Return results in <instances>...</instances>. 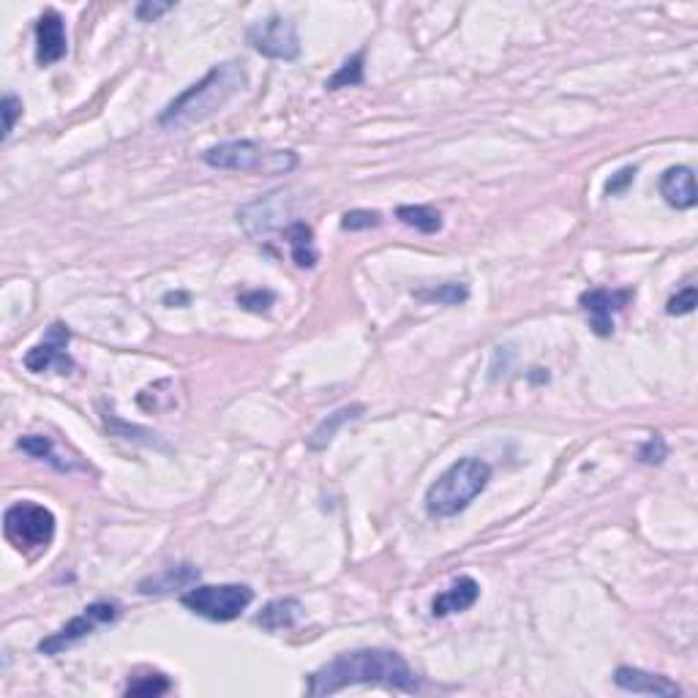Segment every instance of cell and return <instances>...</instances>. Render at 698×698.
I'll list each match as a JSON object with an SVG mask.
<instances>
[{
  "mask_svg": "<svg viewBox=\"0 0 698 698\" xmlns=\"http://www.w3.org/2000/svg\"><path fill=\"white\" fill-rule=\"evenodd\" d=\"M352 685H385V688L415 693L420 688V679L409 669L407 660L393 649H355V652H341L309 674L306 693L333 696Z\"/></svg>",
  "mask_w": 698,
  "mask_h": 698,
  "instance_id": "6da1fadb",
  "label": "cell"
},
{
  "mask_svg": "<svg viewBox=\"0 0 698 698\" xmlns=\"http://www.w3.org/2000/svg\"><path fill=\"white\" fill-rule=\"evenodd\" d=\"M246 82H249V77L240 63L230 60V63L213 66L197 85L186 88L178 99H172L164 107V112L159 115V126L170 131H183L213 118L227 101L235 99L240 90L246 88Z\"/></svg>",
  "mask_w": 698,
  "mask_h": 698,
  "instance_id": "7a4b0ae2",
  "label": "cell"
},
{
  "mask_svg": "<svg viewBox=\"0 0 698 698\" xmlns=\"http://www.w3.org/2000/svg\"><path fill=\"white\" fill-rule=\"evenodd\" d=\"M491 480V467L480 459H459L450 464L426 491V510L434 519H450L469 508Z\"/></svg>",
  "mask_w": 698,
  "mask_h": 698,
  "instance_id": "3957f363",
  "label": "cell"
},
{
  "mask_svg": "<svg viewBox=\"0 0 698 698\" xmlns=\"http://www.w3.org/2000/svg\"><path fill=\"white\" fill-rule=\"evenodd\" d=\"M254 600V589L246 584H200L191 587L180 603L210 622H232L238 619L243 611L249 609Z\"/></svg>",
  "mask_w": 698,
  "mask_h": 698,
  "instance_id": "277c9868",
  "label": "cell"
},
{
  "mask_svg": "<svg viewBox=\"0 0 698 698\" xmlns=\"http://www.w3.org/2000/svg\"><path fill=\"white\" fill-rule=\"evenodd\" d=\"M3 529H6V538L20 551L47 549L55 538V516L44 505L25 499V502H17L6 510Z\"/></svg>",
  "mask_w": 698,
  "mask_h": 698,
  "instance_id": "5b68a950",
  "label": "cell"
},
{
  "mask_svg": "<svg viewBox=\"0 0 698 698\" xmlns=\"http://www.w3.org/2000/svg\"><path fill=\"white\" fill-rule=\"evenodd\" d=\"M120 619V603L115 600H99V603H90L88 609L82 611L80 617H74L71 622H66L58 633H52L50 639H44L39 644V652L44 655H58L63 649L80 644L82 639L93 636L96 630L104 628V625H112Z\"/></svg>",
  "mask_w": 698,
  "mask_h": 698,
  "instance_id": "8992f818",
  "label": "cell"
},
{
  "mask_svg": "<svg viewBox=\"0 0 698 698\" xmlns=\"http://www.w3.org/2000/svg\"><path fill=\"white\" fill-rule=\"evenodd\" d=\"M290 210V197L284 191H270L260 200L249 202L238 210V224L251 238H265L270 232H284L295 224Z\"/></svg>",
  "mask_w": 698,
  "mask_h": 698,
  "instance_id": "52a82bcc",
  "label": "cell"
},
{
  "mask_svg": "<svg viewBox=\"0 0 698 698\" xmlns=\"http://www.w3.org/2000/svg\"><path fill=\"white\" fill-rule=\"evenodd\" d=\"M249 44L254 50L273 60H295L300 55V39L295 22L273 14L249 28Z\"/></svg>",
  "mask_w": 698,
  "mask_h": 698,
  "instance_id": "ba28073f",
  "label": "cell"
},
{
  "mask_svg": "<svg viewBox=\"0 0 698 698\" xmlns=\"http://www.w3.org/2000/svg\"><path fill=\"white\" fill-rule=\"evenodd\" d=\"M202 161L213 170L224 172H265L268 153L251 140H232L213 145L202 153Z\"/></svg>",
  "mask_w": 698,
  "mask_h": 698,
  "instance_id": "9c48e42d",
  "label": "cell"
},
{
  "mask_svg": "<svg viewBox=\"0 0 698 698\" xmlns=\"http://www.w3.org/2000/svg\"><path fill=\"white\" fill-rule=\"evenodd\" d=\"M69 339H71V330L66 328L63 322H52L50 330H47V336H44V341L36 344V347L30 349L28 355H25V369L36 371V374H41V371H50V369H55L58 374H69L71 366H74V360H71L69 352H66Z\"/></svg>",
  "mask_w": 698,
  "mask_h": 698,
  "instance_id": "30bf717a",
  "label": "cell"
},
{
  "mask_svg": "<svg viewBox=\"0 0 698 698\" xmlns=\"http://www.w3.org/2000/svg\"><path fill=\"white\" fill-rule=\"evenodd\" d=\"M630 300V290H587L579 298V306L589 317V328L606 339L614 333V314L625 309Z\"/></svg>",
  "mask_w": 698,
  "mask_h": 698,
  "instance_id": "8fae6325",
  "label": "cell"
},
{
  "mask_svg": "<svg viewBox=\"0 0 698 698\" xmlns=\"http://www.w3.org/2000/svg\"><path fill=\"white\" fill-rule=\"evenodd\" d=\"M614 685L619 690H628V693H639V696H682L677 682H671L669 677L663 674H652V671L633 669V666H619L614 671Z\"/></svg>",
  "mask_w": 698,
  "mask_h": 698,
  "instance_id": "7c38bea8",
  "label": "cell"
},
{
  "mask_svg": "<svg viewBox=\"0 0 698 698\" xmlns=\"http://www.w3.org/2000/svg\"><path fill=\"white\" fill-rule=\"evenodd\" d=\"M66 55V22L58 11H44L36 22V60L39 66H52Z\"/></svg>",
  "mask_w": 698,
  "mask_h": 698,
  "instance_id": "4fadbf2b",
  "label": "cell"
},
{
  "mask_svg": "<svg viewBox=\"0 0 698 698\" xmlns=\"http://www.w3.org/2000/svg\"><path fill=\"white\" fill-rule=\"evenodd\" d=\"M660 197L677 210L696 208V172L690 170V167H682V164L679 167H669V170L660 175Z\"/></svg>",
  "mask_w": 698,
  "mask_h": 698,
  "instance_id": "5bb4252c",
  "label": "cell"
},
{
  "mask_svg": "<svg viewBox=\"0 0 698 698\" xmlns=\"http://www.w3.org/2000/svg\"><path fill=\"white\" fill-rule=\"evenodd\" d=\"M480 598L478 581L469 579V576H459V579L450 584V589H445L442 595L434 598L431 603V614L437 619L450 617V614H461V611L472 609Z\"/></svg>",
  "mask_w": 698,
  "mask_h": 698,
  "instance_id": "9a60e30c",
  "label": "cell"
},
{
  "mask_svg": "<svg viewBox=\"0 0 698 698\" xmlns=\"http://www.w3.org/2000/svg\"><path fill=\"white\" fill-rule=\"evenodd\" d=\"M303 603L298 598H279L270 600L268 606L257 614V625L268 633H279V630H290L303 619Z\"/></svg>",
  "mask_w": 698,
  "mask_h": 698,
  "instance_id": "2e32d148",
  "label": "cell"
},
{
  "mask_svg": "<svg viewBox=\"0 0 698 698\" xmlns=\"http://www.w3.org/2000/svg\"><path fill=\"white\" fill-rule=\"evenodd\" d=\"M200 581V570L191 568V565H178V568H167L156 573V576H148V579L140 581L142 595H170L175 589L194 587Z\"/></svg>",
  "mask_w": 698,
  "mask_h": 698,
  "instance_id": "e0dca14e",
  "label": "cell"
},
{
  "mask_svg": "<svg viewBox=\"0 0 698 698\" xmlns=\"http://www.w3.org/2000/svg\"><path fill=\"white\" fill-rule=\"evenodd\" d=\"M363 412H366V407H363V404H347V407L336 409L333 415H328V418L322 420L317 429L311 431V437L306 439L309 450L328 448L330 442L336 439V434H339L341 426H344V423H349V420H358Z\"/></svg>",
  "mask_w": 698,
  "mask_h": 698,
  "instance_id": "ac0fdd59",
  "label": "cell"
},
{
  "mask_svg": "<svg viewBox=\"0 0 698 698\" xmlns=\"http://www.w3.org/2000/svg\"><path fill=\"white\" fill-rule=\"evenodd\" d=\"M287 243H290V254L298 268H314L317 265V246H314V230L306 221H295L287 230Z\"/></svg>",
  "mask_w": 698,
  "mask_h": 698,
  "instance_id": "d6986e66",
  "label": "cell"
},
{
  "mask_svg": "<svg viewBox=\"0 0 698 698\" xmlns=\"http://www.w3.org/2000/svg\"><path fill=\"white\" fill-rule=\"evenodd\" d=\"M396 216L407 227L423 232V235H434V232L442 230V213L437 208H431V205H401L396 210Z\"/></svg>",
  "mask_w": 698,
  "mask_h": 698,
  "instance_id": "ffe728a7",
  "label": "cell"
},
{
  "mask_svg": "<svg viewBox=\"0 0 698 698\" xmlns=\"http://www.w3.org/2000/svg\"><path fill=\"white\" fill-rule=\"evenodd\" d=\"M363 63H366V55H363V52H358V55H352L349 60H344V66H339V71L325 82V88L339 90V88L360 85V82H363V69H366Z\"/></svg>",
  "mask_w": 698,
  "mask_h": 698,
  "instance_id": "44dd1931",
  "label": "cell"
},
{
  "mask_svg": "<svg viewBox=\"0 0 698 698\" xmlns=\"http://www.w3.org/2000/svg\"><path fill=\"white\" fill-rule=\"evenodd\" d=\"M415 298L439 303V306H459L469 298V290L464 284H442V287H434V290H418Z\"/></svg>",
  "mask_w": 698,
  "mask_h": 698,
  "instance_id": "7402d4cb",
  "label": "cell"
},
{
  "mask_svg": "<svg viewBox=\"0 0 698 698\" xmlns=\"http://www.w3.org/2000/svg\"><path fill=\"white\" fill-rule=\"evenodd\" d=\"M170 679L164 674H148V677H140L129 682L126 688V696H164L170 690Z\"/></svg>",
  "mask_w": 698,
  "mask_h": 698,
  "instance_id": "603a6c76",
  "label": "cell"
},
{
  "mask_svg": "<svg viewBox=\"0 0 698 698\" xmlns=\"http://www.w3.org/2000/svg\"><path fill=\"white\" fill-rule=\"evenodd\" d=\"M379 221H382V216H379L377 210H349V213H344V219H341V230H371V227H377Z\"/></svg>",
  "mask_w": 698,
  "mask_h": 698,
  "instance_id": "cb8c5ba5",
  "label": "cell"
},
{
  "mask_svg": "<svg viewBox=\"0 0 698 698\" xmlns=\"http://www.w3.org/2000/svg\"><path fill=\"white\" fill-rule=\"evenodd\" d=\"M696 306H698L696 287H685V290L677 292L674 298H669V303H666V314H671V317H685V314H693Z\"/></svg>",
  "mask_w": 698,
  "mask_h": 698,
  "instance_id": "d4e9b609",
  "label": "cell"
},
{
  "mask_svg": "<svg viewBox=\"0 0 698 698\" xmlns=\"http://www.w3.org/2000/svg\"><path fill=\"white\" fill-rule=\"evenodd\" d=\"M0 112H3V140H9L11 131H14V123L22 115V101L14 93H6L3 101H0Z\"/></svg>",
  "mask_w": 698,
  "mask_h": 698,
  "instance_id": "484cf974",
  "label": "cell"
},
{
  "mask_svg": "<svg viewBox=\"0 0 698 698\" xmlns=\"http://www.w3.org/2000/svg\"><path fill=\"white\" fill-rule=\"evenodd\" d=\"M666 456H669L666 439L658 437V434H655L652 439H647V442H644L639 450L641 464H663V461H666Z\"/></svg>",
  "mask_w": 698,
  "mask_h": 698,
  "instance_id": "4316f807",
  "label": "cell"
},
{
  "mask_svg": "<svg viewBox=\"0 0 698 698\" xmlns=\"http://www.w3.org/2000/svg\"><path fill=\"white\" fill-rule=\"evenodd\" d=\"M17 448L25 450V453H30V456H36V459L55 461L52 459L50 437H36V434H30V437H22L20 442H17Z\"/></svg>",
  "mask_w": 698,
  "mask_h": 698,
  "instance_id": "83f0119b",
  "label": "cell"
},
{
  "mask_svg": "<svg viewBox=\"0 0 698 698\" xmlns=\"http://www.w3.org/2000/svg\"><path fill=\"white\" fill-rule=\"evenodd\" d=\"M238 303L243 306V309H249V311H268V306L273 303V292L270 290L246 292V295H240Z\"/></svg>",
  "mask_w": 698,
  "mask_h": 698,
  "instance_id": "f1b7e54d",
  "label": "cell"
},
{
  "mask_svg": "<svg viewBox=\"0 0 698 698\" xmlns=\"http://www.w3.org/2000/svg\"><path fill=\"white\" fill-rule=\"evenodd\" d=\"M636 167H625V170H619L614 178L606 183V194H611V197H617V194H622V191L628 189L630 183L636 180Z\"/></svg>",
  "mask_w": 698,
  "mask_h": 698,
  "instance_id": "f546056e",
  "label": "cell"
},
{
  "mask_svg": "<svg viewBox=\"0 0 698 698\" xmlns=\"http://www.w3.org/2000/svg\"><path fill=\"white\" fill-rule=\"evenodd\" d=\"M172 9H175V3H150V0H145V3L137 6V17H140L142 22H153L159 20V17H164V14Z\"/></svg>",
  "mask_w": 698,
  "mask_h": 698,
  "instance_id": "4dcf8cb0",
  "label": "cell"
}]
</instances>
